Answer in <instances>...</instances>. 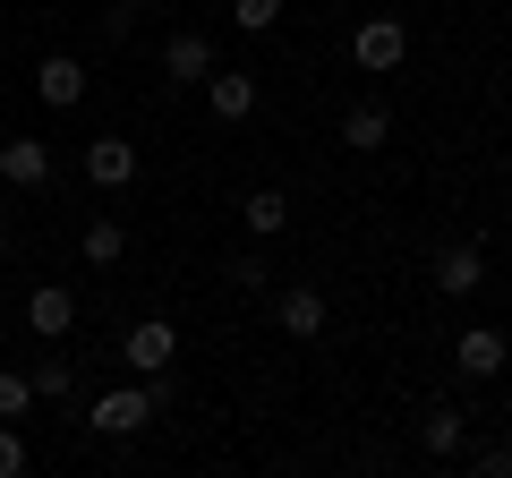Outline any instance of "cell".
Instances as JSON below:
<instances>
[{
  "label": "cell",
  "mask_w": 512,
  "mask_h": 478,
  "mask_svg": "<svg viewBox=\"0 0 512 478\" xmlns=\"http://www.w3.org/2000/svg\"><path fill=\"white\" fill-rule=\"evenodd\" d=\"M163 410H171V385H163V376H146V385L103 393V402L86 410V427H94V436H137V427H154Z\"/></svg>",
  "instance_id": "6da1fadb"
},
{
  "label": "cell",
  "mask_w": 512,
  "mask_h": 478,
  "mask_svg": "<svg viewBox=\"0 0 512 478\" xmlns=\"http://www.w3.org/2000/svg\"><path fill=\"white\" fill-rule=\"evenodd\" d=\"M427 282H436L444 299H478L487 291V248H478V239H444L436 257H427Z\"/></svg>",
  "instance_id": "7a4b0ae2"
},
{
  "label": "cell",
  "mask_w": 512,
  "mask_h": 478,
  "mask_svg": "<svg viewBox=\"0 0 512 478\" xmlns=\"http://www.w3.org/2000/svg\"><path fill=\"white\" fill-rule=\"evenodd\" d=\"M350 60H359L367 77H393L410 60V26L402 18H359V35H350Z\"/></svg>",
  "instance_id": "3957f363"
},
{
  "label": "cell",
  "mask_w": 512,
  "mask_h": 478,
  "mask_svg": "<svg viewBox=\"0 0 512 478\" xmlns=\"http://www.w3.org/2000/svg\"><path fill=\"white\" fill-rule=\"evenodd\" d=\"M325 291H316V282H282L274 291V325L291 333V342H316V333H325Z\"/></svg>",
  "instance_id": "277c9868"
},
{
  "label": "cell",
  "mask_w": 512,
  "mask_h": 478,
  "mask_svg": "<svg viewBox=\"0 0 512 478\" xmlns=\"http://www.w3.org/2000/svg\"><path fill=\"white\" fill-rule=\"evenodd\" d=\"M120 359H128L137 376H163L171 359H180V333H171L163 316H146V325H128V333H120Z\"/></svg>",
  "instance_id": "5b68a950"
},
{
  "label": "cell",
  "mask_w": 512,
  "mask_h": 478,
  "mask_svg": "<svg viewBox=\"0 0 512 478\" xmlns=\"http://www.w3.org/2000/svg\"><path fill=\"white\" fill-rule=\"evenodd\" d=\"M214 77V43L197 35V26H180V35L163 43V86H205Z\"/></svg>",
  "instance_id": "8992f818"
},
{
  "label": "cell",
  "mask_w": 512,
  "mask_h": 478,
  "mask_svg": "<svg viewBox=\"0 0 512 478\" xmlns=\"http://www.w3.org/2000/svg\"><path fill=\"white\" fill-rule=\"evenodd\" d=\"M205 111H214L222 129H239V120L256 111V77L248 69H214V77H205Z\"/></svg>",
  "instance_id": "52a82bcc"
},
{
  "label": "cell",
  "mask_w": 512,
  "mask_h": 478,
  "mask_svg": "<svg viewBox=\"0 0 512 478\" xmlns=\"http://www.w3.org/2000/svg\"><path fill=\"white\" fill-rule=\"evenodd\" d=\"M26 325H35L43 342H60V333L77 325V291L69 282H35V291H26Z\"/></svg>",
  "instance_id": "ba28073f"
},
{
  "label": "cell",
  "mask_w": 512,
  "mask_h": 478,
  "mask_svg": "<svg viewBox=\"0 0 512 478\" xmlns=\"http://www.w3.org/2000/svg\"><path fill=\"white\" fill-rule=\"evenodd\" d=\"M35 94H43L52 111L86 103V60H77V52H43V69H35Z\"/></svg>",
  "instance_id": "9c48e42d"
},
{
  "label": "cell",
  "mask_w": 512,
  "mask_h": 478,
  "mask_svg": "<svg viewBox=\"0 0 512 478\" xmlns=\"http://www.w3.org/2000/svg\"><path fill=\"white\" fill-rule=\"evenodd\" d=\"M0 180L9 188H43L52 180V146H43V137H9V146H0Z\"/></svg>",
  "instance_id": "30bf717a"
},
{
  "label": "cell",
  "mask_w": 512,
  "mask_h": 478,
  "mask_svg": "<svg viewBox=\"0 0 512 478\" xmlns=\"http://www.w3.org/2000/svg\"><path fill=\"white\" fill-rule=\"evenodd\" d=\"M504 359H512V342H504L495 325H470V333L453 342V368H461V376H495Z\"/></svg>",
  "instance_id": "8fae6325"
},
{
  "label": "cell",
  "mask_w": 512,
  "mask_h": 478,
  "mask_svg": "<svg viewBox=\"0 0 512 478\" xmlns=\"http://www.w3.org/2000/svg\"><path fill=\"white\" fill-rule=\"evenodd\" d=\"M86 180L94 188H128L137 180V146H128V137H94L86 146Z\"/></svg>",
  "instance_id": "7c38bea8"
},
{
  "label": "cell",
  "mask_w": 512,
  "mask_h": 478,
  "mask_svg": "<svg viewBox=\"0 0 512 478\" xmlns=\"http://www.w3.org/2000/svg\"><path fill=\"white\" fill-rule=\"evenodd\" d=\"M239 222H248V239H282L291 231V197L282 188H248L239 197Z\"/></svg>",
  "instance_id": "4fadbf2b"
},
{
  "label": "cell",
  "mask_w": 512,
  "mask_h": 478,
  "mask_svg": "<svg viewBox=\"0 0 512 478\" xmlns=\"http://www.w3.org/2000/svg\"><path fill=\"white\" fill-rule=\"evenodd\" d=\"M384 137H393V111H384V103H350V111H342V146L376 154Z\"/></svg>",
  "instance_id": "5bb4252c"
},
{
  "label": "cell",
  "mask_w": 512,
  "mask_h": 478,
  "mask_svg": "<svg viewBox=\"0 0 512 478\" xmlns=\"http://www.w3.org/2000/svg\"><path fill=\"white\" fill-rule=\"evenodd\" d=\"M120 257H128V231L111 214H86V265L94 274H120Z\"/></svg>",
  "instance_id": "9a60e30c"
},
{
  "label": "cell",
  "mask_w": 512,
  "mask_h": 478,
  "mask_svg": "<svg viewBox=\"0 0 512 478\" xmlns=\"http://www.w3.org/2000/svg\"><path fill=\"white\" fill-rule=\"evenodd\" d=\"M461 427H470V419H461V410L453 402H436V410H427V419H419V444H427V453H461Z\"/></svg>",
  "instance_id": "2e32d148"
},
{
  "label": "cell",
  "mask_w": 512,
  "mask_h": 478,
  "mask_svg": "<svg viewBox=\"0 0 512 478\" xmlns=\"http://www.w3.org/2000/svg\"><path fill=\"white\" fill-rule=\"evenodd\" d=\"M26 410H35V376L0 368V419H26Z\"/></svg>",
  "instance_id": "e0dca14e"
},
{
  "label": "cell",
  "mask_w": 512,
  "mask_h": 478,
  "mask_svg": "<svg viewBox=\"0 0 512 478\" xmlns=\"http://www.w3.org/2000/svg\"><path fill=\"white\" fill-rule=\"evenodd\" d=\"M77 385V368H69V359H60V350H52V359H43V368H35V402H60V393H69Z\"/></svg>",
  "instance_id": "ac0fdd59"
},
{
  "label": "cell",
  "mask_w": 512,
  "mask_h": 478,
  "mask_svg": "<svg viewBox=\"0 0 512 478\" xmlns=\"http://www.w3.org/2000/svg\"><path fill=\"white\" fill-rule=\"evenodd\" d=\"M231 291H274V274H265L256 248H239V257H231Z\"/></svg>",
  "instance_id": "d6986e66"
},
{
  "label": "cell",
  "mask_w": 512,
  "mask_h": 478,
  "mask_svg": "<svg viewBox=\"0 0 512 478\" xmlns=\"http://www.w3.org/2000/svg\"><path fill=\"white\" fill-rule=\"evenodd\" d=\"M231 18H239V26H248V35H265V26H274V18H282V0H231Z\"/></svg>",
  "instance_id": "ffe728a7"
},
{
  "label": "cell",
  "mask_w": 512,
  "mask_h": 478,
  "mask_svg": "<svg viewBox=\"0 0 512 478\" xmlns=\"http://www.w3.org/2000/svg\"><path fill=\"white\" fill-rule=\"evenodd\" d=\"M26 470V436H18V419H0V478H18Z\"/></svg>",
  "instance_id": "44dd1931"
},
{
  "label": "cell",
  "mask_w": 512,
  "mask_h": 478,
  "mask_svg": "<svg viewBox=\"0 0 512 478\" xmlns=\"http://www.w3.org/2000/svg\"><path fill=\"white\" fill-rule=\"evenodd\" d=\"M478 478H512V444H487V453H470Z\"/></svg>",
  "instance_id": "7402d4cb"
},
{
  "label": "cell",
  "mask_w": 512,
  "mask_h": 478,
  "mask_svg": "<svg viewBox=\"0 0 512 478\" xmlns=\"http://www.w3.org/2000/svg\"><path fill=\"white\" fill-rule=\"evenodd\" d=\"M9 239H18V231H9V214H0V257H9Z\"/></svg>",
  "instance_id": "603a6c76"
},
{
  "label": "cell",
  "mask_w": 512,
  "mask_h": 478,
  "mask_svg": "<svg viewBox=\"0 0 512 478\" xmlns=\"http://www.w3.org/2000/svg\"><path fill=\"white\" fill-rule=\"evenodd\" d=\"M128 9H154V0H120V9H111V18H128Z\"/></svg>",
  "instance_id": "cb8c5ba5"
},
{
  "label": "cell",
  "mask_w": 512,
  "mask_h": 478,
  "mask_svg": "<svg viewBox=\"0 0 512 478\" xmlns=\"http://www.w3.org/2000/svg\"><path fill=\"white\" fill-rule=\"evenodd\" d=\"M504 342H512V333H504Z\"/></svg>",
  "instance_id": "d4e9b609"
}]
</instances>
